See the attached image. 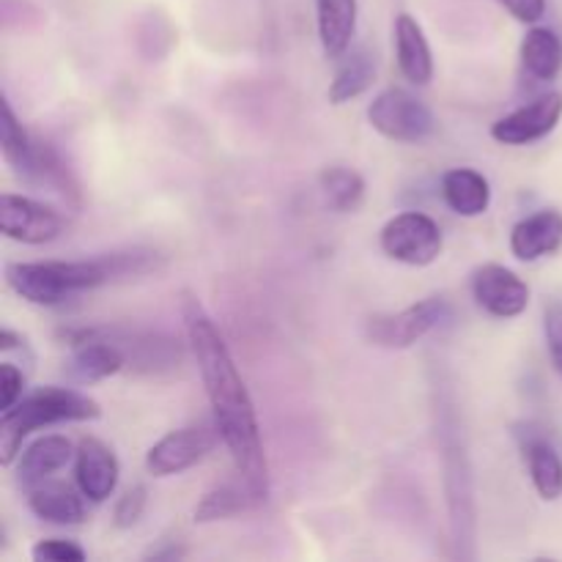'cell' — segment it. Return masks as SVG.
Instances as JSON below:
<instances>
[{"mask_svg": "<svg viewBox=\"0 0 562 562\" xmlns=\"http://www.w3.org/2000/svg\"><path fill=\"white\" fill-rule=\"evenodd\" d=\"M184 327L192 355L201 368L214 423H217L223 445L234 459L236 472L245 475L263 494H269V464L250 390H247L217 324L203 311L201 302L192 300V296H184Z\"/></svg>", "mask_w": 562, "mask_h": 562, "instance_id": "6da1fadb", "label": "cell"}, {"mask_svg": "<svg viewBox=\"0 0 562 562\" xmlns=\"http://www.w3.org/2000/svg\"><path fill=\"white\" fill-rule=\"evenodd\" d=\"M162 258L154 250H124L108 252L86 261H36V263H9L5 283L14 294L31 305L55 307L69 302L82 291L99 289L104 283H115L124 278H137L159 269Z\"/></svg>", "mask_w": 562, "mask_h": 562, "instance_id": "7a4b0ae2", "label": "cell"}, {"mask_svg": "<svg viewBox=\"0 0 562 562\" xmlns=\"http://www.w3.org/2000/svg\"><path fill=\"white\" fill-rule=\"evenodd\" d=\"M102 409L93 398L71 387H42L31 395H22L9 412L0 417V461L11 467L22 453V442L38 428L55 423H86L99 420Z\"/></svg>", "mask_w": 562, "mask_h": 562, "instance_id": "3957f363", "label": "cell"}, {"mask_svg": "<svg viewBox=\"0 0 562 562\" xmlns=\"http://www.w3.org/2000/svg\"><path fill=\"white\" fill-rule=\"evenodd\" d=\"M368 121L393 143H423L437 130V119L426 102L404 88H387L368 104Z\"/></svg>", "mask_w": 562, "mask_h": 562, "instance_id": "277c9868", "label": "cell"}, {"mask_svg": "<svg viewBox=\"0 0 562 562\" xmlns=\"http://www.w3.org/2000/svg\"><path fill=\"white\" fill-rule=\"evenodd\" d=\"M382 250L406 267H431L442 256L445 236L434 217L423 212H401L382 228Z\"/></svg>", "mask_w": 562, "mask_h": 562, "instance_id": "5b68a950", "label": "cell"}, {"mask_svg": "<svg viewBox=\"0 0 562 562\" xmlns=\"http://www.w3.org/2000/svg\"><path fill=\"white\" fill-rule=\"evenodd\" d=\"M217 423H195V426L179 428L170 431L168 437L159 439L146 456V470L154 477H170L181 475V472L192 470L201 464L220 442Z\"/></svg>", "mask_w": 562, "mask_h": 562, "instance_id": "8992f818", "label": "cell"}, {"mask_svg": "<svg viewBox=\"0 0 562 562\" xmlns=\"http://www.w3.org/2000/svg\"><path fill=\"white\" fill-rule=\"evenodd\" d=\"M445 313H448V305L439 296H428V300L415 302L398 313L373 316L368 322L366 335L371 344L384 346V349H409L442 324Z\"/></svg>", "mask_w": 562, "mask_h": 562, "instance_id": "52a82bcc", "label": "cell"}, {"mask_svg": "<svg viewBox=\"0 0 562 562\" xmlns=\"http://www.w3.org/2000/svg\"><path fill=\"white\" fill-rule=\"evenodd\" d=\"M0 231L5 239L22 245H47L64 234V217L33 198L5 192L0 198Z\"/></svg>", "mask_w": 562, "mask_h": 562, "instance_id": "ba28073f", "label": "cell"}, {"mask_svg": "<svg viewBox=\"0 0 562 562\" xmlns=\"http://www.w3.org/2000/svg\"><path fill=\"white\" fill-rule=\"evenodd\" d=\"M472 296L494 318H516L530 305V285L503 263H483L472 274Z\"/></svg>", "mask_w": 562, "mask_h": 562, "instance_id": "9c48e42d", "label": "cell"}, {"mask_svg": "<svg viewBox=\"0 0 562 562\" xmlns=\"http://www.w3.org/2000/svg\"><path fill=\"white\" fill-rule=\"evenodd\" d=\"M562 119V93L552 91L492 124V137L503 146H530L552 135Z\"/></svg>", "mask_w": 562, "mask_h": 562, "instance_id": "30bf717a", "label": "cell"}, {"mask_svg": "<svg viewBox=\"0 0 562 562\" xmlns=\"http://www.w3.org/2000/svg\"><path fill=\"white\" fill-rule=\"evenodd\" d=\"M69 346L75 351H71L66 371L77 382H102V379L124 371V351L113 340L104 338L102 329H77V333H69Z\"/></svg>", "mask_w": 562, "mask_h": 562, "instance_id": "8fae6325", "label": "cell"}, {"mask_svg": "<svg viewBox=\"0 0 562 562\" xmlns=\"http://www.w3.org/2000/svg\"><path fill=\"white\" fill-rule=\"evenodd\" d=\"M121 467L113 450L97 437H82L75 453V481L77 488L91 503H104L113 497L119 486Z\"/></svg>", "mask_w": 562, "mask_h": 562, "instance_id": "7c38bea8", "label": "cell"}, {"mask_svg": "<svg viewBox=\"0 0 562 562\" xmlns=\"http://www.w3.org/2000/svg\"><path fill=\"white\" fill-rule=\"evenodd\" d=\"M104 338L113 340L126 357V366L143 373H159L179 368L176 362L181 360V349L168 335L151 333H121V329H102Z\"/></svg>", "mask_w": 562, "mask_h": 562, "instance_id": "4fadbf2b", "label": "cell"}, {"mask_svg": "<svg viewBox=\"0 0 562 562\" xmlns=\"http://www.w3.org/2000/svg\"><path fill=\"white\" fill-rule=\"evenodd\" d=\"M269 499L261 488L252 486L245 475L236 472V477L220 483L217 488L203 494L201 503L195 505V521L198 525H212V521L234 519V516L250 514V510L261 508Z\"/></svg>", "mask_w": 562, "mask_h": 562, "instance_id": "5bb4252c", "label": "cell"}, {"mask_svg": "<svg viewBox=\"0 0 562 562\" xmlns=\"http://www.w3.org/2000/svg\"><path fill=\"white\" fill-rule=\"evenodd\" d=\"M562 245V214L558 209H541L530 217L519 220L510 231V252L519 261H538L552 256Z\"/></svg>", "mask_w": 562, "mask_h": 562, "instance_id": "9a60e30c", "label": "cell"}, {"mask_svg": "<svg viewBox=\"0 0 562 562\" xmlns=\"http://www.w3.org/2000/svg\"><path fill=\"white\" fill-rule=\"evenodd\" d=\"M77 450L71 448V442L58 434H47V437H38L27 445L25 450L16 459V481L22 488H31L36 483L49 481L55 472L64 470L71 459H75Z\"/></svg>", "mask_w": 562, "mask_h": 562, "instance_id": "2e32d148", "label": "cell"}, {"mask_svg": "<svg viewBox=\"0 0 562 562\" xmlns=\"http://www.w3.org/2000/svg\"><path fill=\"white\" fill-rule=\"evenodd\" d=\"M395 58L401 75L415 86H428L434 77V55L420 22L409 14H398L395 20Z\"/></svg>", "mask_w": 562, "mask_h": 562, "instance_id": "e0dca14e", "label": "cell"}, {"mask_svg": "<svg viewBox=\"0 0 562 562\" xmlns=\"http://www.w3.org/2000/svg\"><path fill=\"white\" fill-rule=\"evenodd\" d=\"M86 494L75 492L69 483L60 481H42L27 488V508L33 516L49 525H82L86 519Z\"/></svg>", "mask_w": 562, "mask_h": 562, "instance_id": "ac0fdd59", "label": "cell"}, {"mask_svg": "<svg viewBox=\"0 0 562 562\" xmlns=\"http://www.w3.org/2000/svg\"><path fill=\"white\" fill-rule=\"evenodd\" d=\"M442 201L461 217H481L492 206V184L472 168H453L442 176Z\"/></svg>", "mask_w": 562, "mask_h": 562, "instance_id": "d6986e66", "label": "cell"}, {"mask_svg": "<svg viewBox=\"0 0 562 562\" xmlns=\"http://www.w3.org/2000/svg\"><path fill=\"white\" fill-rule=\"evenodd\" d=\"M318 38L329 58H344L357 31V0H316Z\"/></svg>", "mask_w": 562, "mask_h": 562, "instance_id": "ffe728a7", "label": "cell"}, {"mask_svg": "<svg viewBox=\"0 0 562 562\" xmlns=\"http://www.w3.org/2000/svg\"><path fill=\"white\" fill-rule=\"evenodd\" d=\"M521 450H525L527 470H530L532 486L541 494V499L554 503L562 497V459L554 450V445L549 439H543L541 434H530L527 439H521Z\"/></svg>", "mask_w": 562, "mask_h": 562, "instance_id": "44dd1931", "label": "cell"}, {"mask_svg": "<svg viewBox=\"0 0 562 562\" xmlns=\"http://www.w3.org/2000/svg\"><path fill=\"white\" fill-rule=\"evenodd\" d=\"M376 80V60L366 47L355 49L340 60L338 71H335L333 82H329V102L346 104L351 99L362 97L368 88Z\"/></svg>", "mask_w": 562, "mask_h": 562, "instance_id": "7402d4cb", "label": "cell"}, {"mask_svg": "<svg viewBox=\"0 0 562 562\" xmlns=\"http://www.w3.org/2000/svg\"><path fill=\"white\" fill-rule=\"evenodd\" d=\"M521 64L536 80H554L562 69V38L552 27H530L521 42Z\"/></svg>", "mask_w": 562, "mask_h": 562, "instance_id": "603a6c76", "label": "cell"}, {"mask_svg": "<svg viewBox=\"0 0 562 562\" xmlns=\"http://www.w3.org/2000/svg\"><path fill=\"white\" fill-rule=\"evenodd\" d=\"M318 190H322L324 203L333 212H355L362 198H366V179L355 168L333 165V168L322 170V176H318Z\"/></svg>", "mask_w": 562, "mask_h": 562, "instance_id": "cb8c5ba5", "label": "cell"}, {"mask_svg": "<svg viewBox=\"0 0 562 562\" xmlns=\"http://www.w3.org/2000/svg\"><path fill=\"white\" fill-rule=\"evenodd\" d=\"M3 124H0V151H3V159L5 165H9L14 173L25 176L31 173V165H33V146H36V140H33L31 135H27L25 130H22V124L16 121L14 110H11L9 99L3 97Z\"/></svg>", "mask_w": 562, "mask_h": 562, "instance_id": "d4e9b609", "label": "cell"}, {"mask_svg": "<svg viewBox=\"0 0 562 562\" xmlns=\"http://www.w3.org/2000/svg\"><path fill=\"white\" fill-rule=\"evenodd\" d=\"M31 558L36 562H82L86 560V549L64 541V538H44L33 547Z\"/></svg>", "mask_w": 562, "mask_h": 562, "instance_id": "484cf974", "label": "cell"}, {"mask_svg": "<svg viewBox=\"0 0 562 562\" xmlns=\"http://www.w3.org/2000/svg\"><path fill=\"white\" fill-rule=\"evenodd\" d=\"M146 488L143 486H135L130 488V492L124 494V497L115 503V510H113V525L119 527V530H132V527L140 521L143 510H146Z\"/></svg>", "mask_w": 562, "mask_h": 562, "instance_id": "4316f807", "label": "cell"}, {"mask_svg": "<svg viewBox=\"0 0 562 562\" xmlns=\"http://www.w3.org/2000/svg\"><path fill=\"white\" fill-rule=\"evenodd\" d=\"M22 390H25V376L20 368L14 362H3L0 366V409L9 412L22 398Z\"/></svg>", "mask_w": 562, "mask_h": 562, "instance_id": "83f0119b", "label": "cell"}, {"mask_svg": "<svg viewBox=\"0 0 562 562\" xmlns=\"http://www.w3.org/2000/svg\"><path fill=\"white\" fill-rule=\"evenodd\" d=\"M547 340L554 368H558L562 376V305H552L547 311Z\"/></svg>", "mask_w": 562, "mask_h": 562, "instance_id": "f1b7e54d", "label": "cell"}, {"mask_svg": "<svg viewBox=\"0 0 562 562\" xmlns=\"http://www.w3.org/2000/svg\"><path fill=\"white\" fill-rule=\"evenodd\" d=\"M497 3L505 5L516 20L527 22V25H532V22L547 14V0H497Z\"/></svg>", "mask_w": 562, "mask_h": 562, "instance_id": "f546056e", "label": "cell"}, {"mask_svg": "<svg viewBox=\"0 0 562 562\" xmlns=\"http://www.w3.org/2000/svg\"><path fill=\"white\" fill-rule=\"evenodd\" d=\"M179 558H184V549H179V547L151 549V552L146 554V560H179Z\"/></svg>", "mask_w": 562, "mask_h": 562, "instance_id": "4dcf8cb0", "label": "cell"}, {"mask_svg": "<svg viewBox=\"0 0 562 562\" xmlns=\"http://www.w3.org/2000/svg\"><path fill=\"white\" fill-rule=\"evenodd\" d=\"M16 344H22V338H20V335H16L14 329L3 327V333H0V349H3V351H9V349H16Z\"/></svg>", "mask_w": 562, "mask_h": 562, "instance_id": "1f68e13d", "label": "cell"}]
</instances>
